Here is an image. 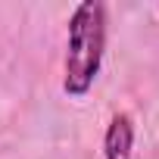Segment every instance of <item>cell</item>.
Listing matches in <instances>:
<instances>
[{
    "instance_id": "6da1fadb",
    "label": "cell",
    "mask_w": 159,
    "mask_h": 159,
    "mask_svg": "<svg viewBox=\"0 0 159 159\" xmlns=\"http://www.w3.org/2000/svg\"><path fill=\"white\" fill-rule=\"evenodd\" d=\"M106 53V7L100 0L78 3L69 19V41H66V75L62 91L72 100L88 97L94 88Z\"/></svg>"
},
{
    "instance_id": "7a4b0ae2",
    "label": "cell",
    "mask_w": 159,
    "mask_h": 159,
    "mask_svg": "<svg viewBox=\"0 0 159 159\" xmlns=\"http://www.w3.org/2000/svg\"><path fill=\"white\" fill-rule=\"evenodd\" d=\"M134 150V122L128 112H116L103 134V159H131Z\"/></svg>"
}]
</instances>
